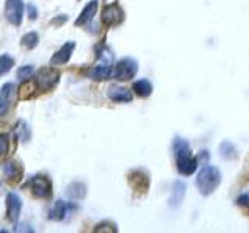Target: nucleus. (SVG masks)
Instances as JSON below:
<instances>
[{
	"instance_id": "nucleus-1",
	"label": "nucleus",
	"mask_w": 249,
	"mask_h": 233,
	"mask_svg": "<svg viewBox=\"0 0 249 233\" xmlns=\"http://www.w3.org/2000/svg\"><path fill=\"white\" fill-rule=\"evenodd\" d=\"M173 154L176 159V168L179 174L192 176L198 169V159L192 155L190 145L187 140L181 137H176L173 140Z\"/></svg>"
},
{
	"instance_id": "nucleus-2",
	"label": "nucleus",
	"mask_w": 249,
	"mask_h": 233,
	"mask_svg": "<svg viewBox=\"0 0 249 233\" xmlns=\"http://www.w3.org/2000/svg\"><path fill=\"white\" fill-rule=\"evenodd\" d=\"M221 183V171L213 165H204L196 176V186L202 196L212 194Z\"/></svg>"
},
{
	"instance_id": "nucleus-3",
	"label": "nucleus",
	"mask_w": 249,
	"mask_h": 233,
	"mask_svg": "<svg viewBox=\"0 0 249 233\" xmlns=\"http://www.w3.org/2000/svg\"><path fill=\"white\" fill-rule=\"evenodd\" d=\"M137 70H139V66L136 59L123 58L115 64L112 78H115V80H119V81H129L136 76Z\"/></svg>"
},
{
	"instance_id": "nucleus-4",
	"label": "nucleus",
	"mask_w": 249,
	"mask_h": 233,
	"mask_svg": "<svg viewBox=\"0 0 249 233\" xmlns=\"http://www.w3.org/2000/svg\"><path fill=\"white\" fill-rule=\"evenodd\" d=\"M59 83V73L53 68H41L35 78L36 87L41 92H50Z\"/></svg>"
},
{
	"instance_id": "nucleus-5",
	"label": "nucleus",
	"mask_w": 249,
	"mask_h": 233,
	"mask_svg": "<svg viewBox=\"0 0 249 233\" xmlns=\"http://www.w3.org/2000/svg\"><path fill=\"white\" fill-rule=\"evenodd\" d=\"M25 188H30L36 198H49L52 194V182L47 176L37 174L25 183Z\"/></svg>"
},
{
	"instance_id": "nucleus-6",
	"label": "nucleus",
	"mask_w": 249,
	"mask_h": 233,
	"mask_svg": "<svg viewBox=\"0 0 249 233\" xmlns=\"http://www.w3.org/2000/svg\"><path fill=\"white\" fill-rule=\"evenodd\" d=\"M112 73H114L112 56L111 54H105V53L100 54V62L92 68L90 78L92 80H97V81H105V80H109V78H112Z\"/></svg>"
},
{
	"instance_id": "nucleus-7",
	"label": "nucleus",
	"mask_w": 249,
	"mask_h": 233,
	"mask_svg": "<svg viewBox=\"0 0 249 233\" xmlns=\"http://www.w3.org/2000/svg\"><path fill=\"white\" fill-rule=\"evenodd\" d=\"M5 17L11 25L19 27L23 19V2L22 0H6L5 2Z\"/></svg>"
},
{
	"instance_id": "nucleus-8",
	"label": "nucleus",
	"mask_w": 249,
	"mask_h": 233,
	"mask_svg": "<svg viewBox=\"0 0 249 233\" xmlns=\"http://www.w3.org/2000/svg\"><path fill=\"white\" fill-rule=\"evenodd\" d=\"M124 19V13L120 8V5L112 3V5H106L103 8V13H101V22L105 23L106 27H115L120 25Z\"/></svg>"
},
{
	"instance_id": "nucleus-9",
	"label": "nucleus",
	"mask_w": 249,
	"mask_h": 233,
	"mask_svg": "<svg viewBox=\"0 0 249 233\" xmlns=\"http://www.w3.org/2000/svg\"><path fill=\"white\" fill-rule=\"evenodd\" d=\"M20 212H22L20 196L16 193H8V196H6V217H8V221L16 224L19 221Z\"/></svg>"
},
{
	"instance_id": "nucleus-10",
	"label": "nucleus",
	"mask_w": 249,
	"mask_h": 233,
	"mask_svg": "<svg viewBox=\"0 0 249 233\" xmlns=\"http://www.w3.org/2000/svg\"><path fill=\"white\" fill-rule=\"evenodd\" d=\"M16 98V87L13 83H6L2 90H0V116H5L14 103Z\"/></svg>"
},
{
	"instance_id": "nucleus-11",
	"label": "nucleus",
	"mask_w": 249,
	"mask_h": 233,
	"mask_svg": "<svg viewBox=\"0 0 249 233\" xmlns=\"http://www.w3.org/2000/svg\"><path fill=\"white\" fill-rule=\"evenodd\" d=\"M73 50H75V42H66L52 56L50 66H62V64H66V62H69V59L72 58Z\"/></svg>"
},
{
	"instance_id": "nucleus-12",
	"label": "nucleus",
	"mask_w": 249,
	"mask_h": 233,
	"mask_svg": "<svg viewBox=\"0 0 249 233\" xmlns=\"http://www.w3.org/2000/svg\"><path fill=\"white\" fill-rule=\"evenodd\" d=\"M129 183L136 191H146L150 186V179L143 169H136L129 174Z\"/></svg>"
},
{
	"instance_id": "nucleus-13",
	"label": "nucleus",
	"mask_w": 249,
	"mask_h": 233,
	"mask_svg": "<svg viewBox=\"0 0 249 233\" xmlns=\"http://www.w3.org/2000/svg\"><path fill=\"white\" fill-rule=\"evenodd\" d=\"M107 97L115 103H131L132 93L126 87H120V85H111L107 90Z\"/></svg>"
},
{
	"instance_id": "nucleus-14",
	"label": "nucleus",
	"mask_w": 249,
	"mask_h": 233,
	"mask_svg": "<svg viewBox=\"0 0 249 233\" xmlns=\"http://www.w3.org/2000/svg\"><path fill=\"white\" fill-rule=\"evenodd\" d=\"M97 10H98V2H97V0H92V2H89L83 8V11L80 13L78 19L75 20V25L81 27V25H86L88 22H90L93 19V16H95Z\"/></svg>"
},
{
	"instance_id": "nucleus-15",
	"label": "nucleus",
	"mask_w": 249,
	"mask_h": 233,
	"mask_svg": "<svg viewBox=\"0 0 249 233\" xmlns=\"http://www.w3.org/2000/svg\"><path fill=\"white\" fill-rule=\"evenodd\" d=\"M185 188L187 185L182 181H176L173 183V190H171V198H170V205L171 207H179L185 196Z\"/></svg>"
},
{
	"instance_id": "nucleus-16",
	"label": "nucleus",
	"mask_w": 249,
	"mask_h": 233,
	"mask_svg": "<svg viewBox=\"0 0 249 233\" xmlns=\"http://www.w3.org/2000/svg\"><path fill=\"white\" fill-rule=\"evenodd\" d=\"M67 213H69V205L66 204L64 200H56V202H54V205L52 207L50 213H49V219L62 221Z\"/></svg>"
},
{
	"instance_id": "nucleus-17",
	"label": "nucleus",
	"mask_w": 249,
	"mask_h": 233,
	"mask_svg": "<svg viewBox=\"0 0 249 233\" xmlns=\"http://www.w3.org/2000/svg\"><path fill=\"white\" fill-rule=\"evenodd\" d=\"M3 173H5L6 179H10V181H19L22 176V168L18 162L8 160L3 165Z\"/></svg>"
},
{
	"instance_id": "nucleus-18",
	"label": "nucleus",
	"mask_w": 249,
	"mask_h": 233,
	"mask_svg": "<svg viewBox=\"0 0 249 233\" xmlns=\"http://www.w3.org/2000/svg\"><path fill=\"white\" fill-rule=\"evenodd\" d=\"M132 90H134L136 95L145 98V97L151 95L153 85H151V83L148 81V80H139V81H136L134 84H132Z\"/></svg>"
},
{
	"instance_id": "nucleus-19",
	"label": "nucleus",
	"mask_w": 249,
	"mask_h": 233,
	"mask_svg": "<svg viewBox=\"0 0 249 233\" xmlns=\"http://www.w3.org/2000/svg\"><path fill=\"white\" fill-rule=\"evenodd\" d=\"M67 196L72 199H83L86 196V185L83 182H72L67 186Z\"/></svg>"
},
{
	"instance_id": "nucleus-20",
	"label": "nucleus",
	"mask_w": 249,
	"mask_h": 233,
	"mask_svg": "<svg viewBox=\"0 0 249 233\" xmlns=\"http://www.w3.org/2000/svg\"><path fill=\"white\" fill-rule=\"evenodd\" d=\"M220 152H221V155L224 159H228V160H232V159H237L238 157V154H237V148L233 146L231 142H223L221 145H220Z\"/></svg>"
},
{
	"instance_id": "nucleus-21",
	"label": "nucleus",
	"mask_w": 249,
	"mask_h": 233,
	"mask_svg": "<svg viewBox=\"0 0 249 233\" xmlns=\"http://www.w3.org/2000/svg\"><path fill=\"white\" fill-rule=\"evenodd\" d=\"M37 44H39V36H37V33H35V31H30V33H27L22 37V45L28 50L35 49Z\"/></svg>"
},
{
	"instance_id": "nucleus-22",
	"label": "nucleus",
	"mask_w": 249,
	"mask_h": 233,
	"mask_svg": "<svg viewBox=\"0 0 249 233\" xmlns=\"http://www.w3.org/2000/svg\"><path fill=\"white\" fill-rule=\"evenodd\" d=\"M13 66H14V59L11 56H8V54L0 56V76L6 75L13 68Z\"/></svg>"
},
{
	"instance_id": "nucleus-23",
	"label": "nucleus",
	"mask_w": 249,
	"mask_h": 233,
	"mask_svg": "<svg viewBox=\"0 0 249 233\" xmlns=\"http://www.w3.org/2000/svg\"><path fill=\"white\" fill-rule=\"evenodd\" d=\"M8 150H10V137L6 134H0V157L6 155Z\"/></svg>"
},
{
	"instance_id": "nucleus-24",
	"label": "nucleus",
	"mask_w": 249,
	"mask_h": 233,
	"mask_svg": "<svg viewBox=\"0 0 249 233\" xmlns=\"http://www.w3.org/2000/svg\"><path fill=\"white\" fill-rule=\"evenodd\" d=\"M31 73H33V67L31 66H23V67L18 68V78L20 81L28 80V78L31 76Z\"/></svg>"
},
{
	"instance_id": "nucleus-25",
	"label": "nucleus",
	"mask_w": 249,
	"mask_h": 233,
	"mask_svg": "<svg viewBox=\"0 0 249 233\" xmlns=\"http://www.w3.org/2000/svg\"><path fill=\"white\" fill-rule=\"evenodd\" d=\"M93 232H117V227H115V224H112V222H101V224H98L95 229H93Z\"/></svg>"
},
{
	"instance_id": "nucleus-26",
	"label": "nucleus",
	"mask_w": 249,
	"mask_h": 233,
	"mask_svg": "<svg viewBox=\"0 0 249 233\" xmlns=\"http://www.w3.org/2000/svg\"><path fill=\"white\" fill-rule=\"evenodd\" d=\"M27 13H28V19L30 20H36L37 19V8L33 3H28L27 6Z\"/></svg>"
},
{
	"instance_id": "nucleus-27",
	"label": "nucleus",
	"mask_w": 249,
	"mask_h": 233,
	"mask_svg": "<svg viewBox=\"0 0 249 233\" xmlns=\"http://www.w3.org/2000/svg\"><path fill=\"white\" fill-rule=\"evenodd\" d=\"M67 19H69V17H67V14H59L58 17L52 19L50 23H52V25H62L64 22H67Z\"/></svg>"
},
{
	"instance_id": "nucleus-28",
	"label": "nucleus",
	"mask_w": 249,
	"mask_h": 233,
	"mask_svg": "<svg viewBox=\"0 0 249 233\" xmlns=\"http://www.w3.org/2000/svg\"><path fill=\"white\" fill-rule=\"evenodd\" d=\"M238 204L240 205H248L249 207V194H243V196L238 198Z\"/></svg>"
}]
</instances>
